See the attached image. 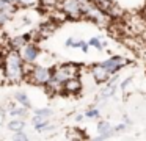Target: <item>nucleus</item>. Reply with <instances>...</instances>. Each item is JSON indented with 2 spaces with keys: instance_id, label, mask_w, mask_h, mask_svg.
Masks as SVG:
<instances>
[{
  "instance_id": "1",
  "label": "nucleus",
  "mask_w": 146,
  "mask_h": 141,
  "mask_svg": "<svg viewBox=\"0 0 146 141\" xmlns=\"http://www.w3.org/2000/svg\"><path fill=\"white\" fill-rule=\"evenodd\" d=\"M3 75L10 83H21L22 80H25L27 75V64L22 60L21 50L17 49H10L3 55Z\"/></svg>"
},
{
  "instance_id": "3",
  "label": "nucleus",
  "mask_w": 146,
  "mask_h": 141,
  "mask_svg": "<svg viewBox=\"0 0 146 141\" xmlns=\"http://www.w3.org/2000/svg\"><path fill=\"white\" fill-rule=\"evenodd\" d=\"M52 74H54V69L49 68V66H39V64H33L32 69H29L25 78L30 81L32 85H36V86H47L49 81L52 78Z\"/></svg>"
},
{
  "instance_id": "6",
  "label": "nucleus",
  "mask_w": 146,
  "mask_h": 141,
  "mask_svg": "<svg viewBox=\"0 0 146 141\" xmlns=\"http://www.w3.org/2000/svg\"><path fill=\"white\" fill-rule=\"evenodd\" d=\"M39 47L35 41H30L27 42L25 46L21 49V55H22V60L27 63V64H35L38 61V56H39Z\"/></svg>"
},
{
  "instance_id": "26",
  "label": "nucleus",
  "mask_w": 146,
  "mask_h": 141,
  "mask_svg": "<svg viewBox=\"0 0 146 141\" xmlns=\"http://www.w3.org/2000/svg\"><path fill=\"white\" fill-rule=\"evenodd\" d=\"M115 133H121V132H124L127 128V124L126 122H121V124H118V125H115Z\"/></svg>"
},
{
  "instance_id": "12",
  "label": "nucleus",
  "mask_w": 146,
  "mask_h": 141,
  "mask_svg": "<svg viewBox=\"0 0 146 141\" xmlns=\"http://www.w3.org/2000/svg\"><path fill=\"white\" fill-rule=\"evenodd\" d=\"M32 124L35 127V130L42 132V130H50V125H49V118H44V116H39V115H33L32 119Z\"/></svg>"
},
{
  "instance_id": "10",
  "label": "nucleus",
  "mask_w": 146,
  "mask_h": 141,
  "mask_svg": "<svg viewBox=\"0 0 146 141\" xmlns=\"http://www.w3.org/2000/svg\"><path fill=\"white\" fill-rule=\"evenodd\" d=\"M32 38H33V34H32V33L19 34V36L13 38V39L10 41V46H11V49H17V50H21L27 42H30V41H32Z\"/></svg>"
},
{
  "instance_id": "16",
  "label": "nucleus",
  "mask_w": 146,
  "mask_h": 141,
  "mask_svg": "<svg viewBox=\"0 0 146 141\" xmlns=\"http://www.w3.org/2000/svg\"><path fill=\"white\" fill-rule=\"evenodd\" d=\"M14 100H16L17 103H21V105H24V107H32V102H30V99H29V96H27L24 91H17L16 94H14Z\"/></svg>"
},
{
  "instance_id": "21",
  "label": "nucleus",
  "mask_w": 146,
  "mask_h": 141,
  "mask_svg": "<svg viewBox=\"0 0 146 141\" xmlns=\"http://www.w3.org/2000/svg\"><path fill=\"white\" fill-rule=\"evenodd\" d=\"M58 2L60 0H41V6H44L46 9H55L58 8Z\"/></svg>"
},
{
  "instance_id": "31",
  "label": "nucleus",
  "mask_w": 146,
  "mask_h": 141,
  "mask_svg": "<svg viewBox=\"0 0 146 141\" xmlns=\"http://www.w3.org/2000/svg\"><path fill=\"white\" fill-rule=\"evenodd\" d=\"M11 2H16V3H17V0H11Z\"/></svg>"
},
{
  "instance_id": "8",
  "label": "nucleus",
  "mask_w": 146,
  "mask_h": 141,
  "mask_svg": "<svg viewBox=\"0 0 146 141\" xmlns=\"http://www.w3.org/2000/svg\"><path fill=\"white\" fill-rule=\"evenodd\" d=\"M91 75H93V78H94L96 83L101 85V83H107L111 74L101 64V63H96V64L91 66Z\"/></svg>"
},
{
  "instance_id": "17",
  "label": "nucleus",
  "mask_w": 146,
  "mask_h": 141,
  "mask_svg": "<svg viewBox=\"0 0 146 141\" xmlns=\"http://www.w3.org/2000/svg\"><path fill=\"white\" fill-rule=\"evenodd\" d=\"M19 8H38L41 6V0H17Z\"/></svg>"
},
{
  "instance_id": "25",
  "label": "nucleus",
  "mask_w": 146,
  "mask_h": 141,
  "mask_svg": "<svg viewBox=\"0 0 146 141\" xmlns=\"http://www.w3.org/2000/svg\"><path fill=\"white\" fill-rule=\"evenodd\" d=\"M132 80H133V77H132V75H130V77H127V78H124V80H123V83L119 85L121 91H124V89H126V88L130 85V81H132Z\"/></svg>"
},
{
  "instance_id": "5",
  "label": "nucleus",
  "mask_w": 146,
  "mask_h": 141,
  "mask_svg": "<svg viewBox=\"0 0 146 141\" xmlns=\"http://www.w3.org/2000/svg\"><path fill=\"white\" fill-rule=\"evenodd\" d=\"M101 64L104 66V68L107 69L108 72H110V74H118V72H119L121 69L124 68V66L130 64V61H129L127 58H124V56L113 55V56H110V58L101 61Z\"/></svg>"
},
{
  "instance_id": "2",
  "label": "nucleus",
  "mask_w": 146,
  "mask_h": 141,
  "mask_svg": "<svg viewBox=\"0 0 146 141\" xmlns=\"http://www.w3.org/2000/svg\"><path fill=\"white\" fill-rule=\"evenodd\" d=\"M79 75H80V64H76V63H63V64H58L57 68H54L52 78L46 88L50 93L63 91L64 81L72 78V77H79Z\"/></svg>"
},
{
  "instance_id": "24",
  "label": "nucleus",
  "mask_w": 146,
  "mask_h": 141,
  "mask_svg": "<svg viewBox=\"0 0 146 141\" xmlns=\"http://www.w3.org/2000/svg\"><path fill=\"white\" fill-rule=\"evenodd\" d=\"M13 138H14V140H17V141H19V140H22V141H27V140H30V136H29V135H27L24 130L14 132V136H13Z\"/></svg>"
},
{
  "instance_id": "29",
  "label": "nucleus",
  "mask_w": 146,
  "mask_h": 141,
  "mask_svg": "<svg viewBox=\"0 0 146 141\" xmlns=\"http://www.w3.org/2000/svg\"><path fill=\"white\" fill-rule=\"evenodd\" d=\"M83 116H85V115H77V116H76V121H82Z\"/></svg>"
},
{
  "instance_id": "27",
  "label": "nucleus",
  "mask_w": 146,
  "mask_h": 141,
  "mask_svg": "<svg viewBox=\"0 0 146 141\" xmlns=\"http://www.w3.org/2000/svg\"><path fill=\"white\" fill-rule=\"evenodd\" d=\"M88 49H90V44H88V41H83L82 42V46H80V50H83V52H88Z\"/></svg>"
},
{
  "instance_id": "9",
  "label": "nucleus",
  "mask_w": 146,
  "mask_h": 141,
  "mask_svg": "<svg viewBox=\"0 0 146 141\" xmlns=\"http://www.w3.org/2000/svg\"><path fill=\"white\" fill-rule=\"evenodd\" d=\"M82 91V81L79 77H72L63 83V93L68 94H79Z\"/></svg>"
},
{
  "instance_id": "11",
  "label": "nucleus",
  "mask_w": 146,
  "mask_h": 141,
  "mask_svg": "<svg viewBox=\"0 0 146 141\" xmlns=\"http://www.w3.org/2000/svg\"><path fill=\"white\" fill-rule=\"evenodd\" d=\"M8 113H10V116H13V118H24L25 119L27 116H29V107H24V105H14V103H11L10 107H8Z\"/></svg>"
},
{
  "instance_id": "22",
  "label": "nucleus",
  "mask_w": 146,
  "mask_h": 141,
  "mask_svg": "<svg viewBox=\"0 0 146 141\" xmlns=\"http://www.w3.org/2000/svg\"><path fill=\"white\" fill-rule=\"evenodd\" d=\"M82 42H83V41H76L74 38H68L66 42H64V46H66V47H72V49H80Z\"/></svg>"
},
{
  "instance_id": "15",
  "label": "nucleus",
  "mask_w": 146,
  "mask_h": 141,
  "mask_svg": "<svg viewBox=\"0 0 146 141\" xmlns=\"http://www.w3.org/2000/svg\"><path fill=\"white\" fill-rule=\"evenodd\" d=\"M7 127H8V130H11V132L24 130V128H25V119L24 118H14L7 124Z\"/></svg>"
},
{
  "instance_id": "19",
  "label": "nucleus",
  "mask_w": 146,
  "mask_h": 141,
  "mask_svg": "<svg viewBox=\"0 0 146 141\" xmlns=\"http://www.w3.org/2000/svg\"><path fill=\"white\" fill-rule=\"evenodd\" d=\"M33 115H39V116H44V118H50V116L54 115V111H52L50 108H47V107H44V108H35L33 110Z\"/></svg>"
},
{
  "instance_id": "23",
  "label": "nucleus",
  "mask_w": 146,
  "mask_h": 141,
  "mask_svg": "<svg viewBox=\"0 0 146 141\" xmlns=\"http://www.w3.org/2000/svg\"><path fill=\"white\" fill-rule=\"evenodd\" d=\"M11 16H13V14H10V13H3V11H0V28L3 27V25L7 24L8 21H10Z\"/></svg>"
},
{
  "instance_id": "28",
  "label": "nucleus",
  "mask_w": 146,
  "mask_h": 141,
  "mask_svg": "<svg viewBox=\"0 0 146 141\" xmlns=\"http://www.w3.org/2000/svg\"><path fill=\"white\" fill-rule=\"evenodd\" d=\"M124 122H126L127 125H132V121H130V119L127 118V116H124Z\"/></svg>"
},
{
  "instance_id": "20",
  "label": "nucleus",
  "mask_w": 146,
  "mask_h": 141,
  "mask_svg": "<svg viewBox=\"0 0 146 141\" xmlns=\"http://www.w3.org/2000/svg\"><path fill=\"white\" fill-rule=\"evenodd\" d=\"M88 44H90V47H94V49H98V50H104L105 47H104V42L101 41V38H91V39L88 41Z\"/></svg>"
},
{
  "instance_id": "4",
  "label": "nucleus",
  "mask_w": 146,
  "mask_h": 141,
  "mask_svg": "<svg viewBox=\"0 0 146 141\" xmlns=\"http://www.w3.org/2000/svg\"><path fill=\"white\" fill-rule=\"evenodd\" d=\"M58 8H60L68 17L74 19V21L83 17L82 2H80V0H60V2H58Z\"/></svg>"
},
{
  "instance_id": "18",
  "label": "nucleus",
  "mask_w": 146,
  "mask_h": 141,
  "mask_svg": "<svg viewBox=\"0 0 146 141\" xmlns=\"http://www.w3.org/2000/svg\"><path fill=\"white\" fill-rule=\"evenodd\" d=\"M83 115H85V118H88V119H99L101 111H99L98 107H91V108H88Z\"/></svg>"
},
{
  "instance_id": "14",
  "label": "nucleus",
  "mask_w": 146,
  "mask_h": 141,
  "mask_svg": "<svg viewBox=\"0 0 146 141\" xmlns=\"http://www.w3.org/2000/svg\"><path fill=\"white\" fill-rule=\"evenodd\" d=\"M116 83H107L105 85V88L102 89V93H101V96H98L96 97V100H105V99H108V97H111L115 93H116Z\"/></svg>"
},
{
  "instance_id": "30",
  "label": "nucleus",
  "mask_w": 146,
  "mask_h": 141,
  "mask_svg": "<svg viewBox=\"0 0 146 141\" xmlns=\"http://www.w3.org/2000/svg\"><path fill=\"white\" fill-rule=\"evenodd\" d=\"M2 64H3V55H2V52H0V68H2Z\"/></svg>"
},
{
  "instance_id": "7",
  "label": "nucleus",
  "mask_w": 146,
  "mask_h": 141,
  "mask_svg": "<svg viewBox=\"0 0 146 141\" xmlns=\"http://www.w3.org/2000/svg\"><path fill=\"white\" fill-rule=\"evenodd\" d=\"M96 130H98V135H96L94 140H98V141L110 140V138L115 135V128H113V125H111L108 121H105V119H101V121H98Z\"/></svg>"
},
{
  "instance_id": "13",
  "label": "nucleus",
  "mask_w": 146,
  "mask_h": 141,
  "mask_svg": "<svg viewBox=\"0 0 146 141\" xmlns=\"http://www.w3.org/2000/svg\"><path fill=\"white\" fill-rule=\"evenodd\" d=\"M17 9H19V5H17L16 2H11V0H0V11L14 14Z\"/></svg>"
}]
</instances>
